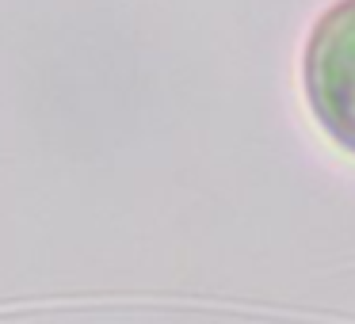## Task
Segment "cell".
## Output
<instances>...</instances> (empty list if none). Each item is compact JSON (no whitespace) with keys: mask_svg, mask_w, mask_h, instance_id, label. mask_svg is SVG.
Segmentation results:
<instances>
[{"mask_svg":"<svg viewBox=\"0 0 355 324\" xmlns=\"http://www.w3.org/2000/svg\"><path fill=\"white\" fill-rule=\"evenodd\" d=\"M306 100L321 130L355 153V0H336L306 42Z\"/></svg>","mask_w":355,"mask_h":324,"instance_id":"1","label":"cell"}]
</instances>
